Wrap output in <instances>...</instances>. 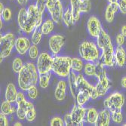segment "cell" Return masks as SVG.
Returning <instances> with one entry per match:
<instances>
[{"label": "cell", "mask_w": 126, "mask_h": 126, "mask_svg": "<svg viewBox=\"0 0 126 126\" xmlns=\"http://www.w3.org/2000/svg\"><path fill=\"white\" fill-rule=\"evenodd\" d=\"M39 76V73L37 70L36 65L32 62H27L18 73L17 83L19 88L21 91H27L30 87L36 85Z\"/></svg>", "instance_id": "cell-1"}, {"label": "cell", "mask_w": 126, "mask_h": 126, "mask_svg": "<svg viewBox=\"0 0 126 126\" xmlns=\"http://www.w3.org/2000/svg\"><path fill=\"white\" fill-rule=\"evenodd\" d=\"M43 11H42L36 4L29 5V7L27 8V24L23 32L29 35V34L32 32L36 28L40 27L43 23Z\"/></svg>", "instance_id": "cell-2"}, {"label": "cell", "mask_w": 126, "mask_h": 126, "mask_svg": "<svg viewBox=\"0 0 126 126\" xmlns=\"http://www.w3.org/2000/svg\"><path fill=\"white\" fill-rule=\"evenodd\" d=\"M71 61L72 58H69V57L55 55L54 57V62L51 71H53L55 75L60 78H68L72 70Z\"/></svg>", "instance_id": "cell-3"}, {"label": "cell", "mask_w": 126, "mask_h": 126, "mask_svg": "<svg viewBox=\"0 0 126 126\" xmlns=\"http://www.w3.org/2000/svg\"><path fill=\"white\" fill-rule=\"evenodd\" d=\"M79 52L80 57L87 62H95L100 56L97 45L93 42L85 41L80 45Z\"/></svg>", "instance_id": "cell-4"}, {"label": "cell", "mask_w": 126, "mask_h": 126, "mask_svg": "<svg viewBox=\"0 0 126 126\" xmlns=\"http://www.w3.org/2000/svg\"><path fill=\"white\" fill-rule=\"evenodd\" d=\"M16 38L12 32H8L5 35L2 36L0 38V52H1V61L2 63L3 58L8 57L11 51H12L14 47L15 46Z\"/></svg>", "instance_id": "cell-5"}, {"label": "cell", "mask_w": 126, "mask_h": 126, "mask_svg": "<svg viewBox=\"0 0 126 126\" xmlns=\"http://www.w3.org/2000/svg\"><path fill=\"white\" fill-rule=\"evenodd\" d=\"M46 9L54 22L56 24H60L63 19L64 12L61 0H46Z\"/></svg>", "instance_id": "cell-6"}, {"label": "cell", "mask_w": 126, "mask_h": 126, "mask_svg": "<svg viewBox=\"0 0 126 126\" xmlns=\"http://www.w3.org/2000/svg\"><path fill=\"white\" fill-rule=\"evenodd\" d=\"M125 104V97L119 92H114L104 100V106L111 112L117 110H122Z\"/></svg>", "instance_id": "cell-7"}, {"label": "cell", "mask_w": 126, "mask_h": 126, "mask_svg": "<svg viewBox=\"0 0 126 126\" xmlns=\"http://www.w3.org/2000/svg\"><path fill=\"white\" fill-rule=\"evenodd\" d=\"M54 58L48 52H42L36 60V68L39 74L50 73L52 70Z\"/></svg>", "instance_id": "cell-8"}, {"label": "cell", "mask_w": 126, "mask_h": 126, "mask_svg": "<svg viewBox=\"0 0 126 126\" xmlns=\"http://www.w3.org/2000/svg\"><path fill=\"white\" fill-rule=\"evenodd\" d=\"M86 112L87 110L81 105L77 104L73 107L70 115L71 116V119L73 121V125L75 126L84 125V122H87L86 119H85L86 116Z\"/></svg>", "instance_id": "cell-9"}, {"label": "cell", "mask_w": 126, "mask_h": 126, "mask_svg": "<svg viewBox=\"0 0 126 126\" xmlns=\"http://www.w3.org/2000/svg\"><path fill=\"white\" fill-rule=\"evenodd\" d=\"M101 55L99 58V61L105 66H113L116 64L115 62V49L112 44L101 50Z\"/></svg>", "instance_id": "cell-10"}, {"label": "cell", "mask_w": 126, "mask_h": 126, "mask_svg": "<svg viewBox=\"0 0 126 126\" xmlns=\"http://www.w3.org/2000/svg\"><path fill=\"white\" fill-rule=\"evenodd\" d=\"M76 84H77V91L79 90H86L90 92L91 97L92 100H95L98 97V94L97 92L95 85H93L92 84H90L88 80H86L85 79L83 75L79 74L77 76Z\"/></svg>", "instance_id": "cell-11"}, {"label": "cell", "mask_w": 126, "mask_h": 126, "mask_svg": "<svg viewBox=\"0 0 126 126\" xmlns=\"http://www.w3.org/2000/svg\"><path fill=\"white\" fill-rule=\"evenodd\" d=\"M97 83L95 85L97 92L98 94V97L104 96L108 90L110 88V79L107 76L106 71L103 73L100 76H99L97 78Z\"/></svg>", "instance_id": "cell-12"}, {"label": "cell", "mask_w": 126, "mask_h": 126, "mask_svg": "<svg viewBox=\"0 0 126 126\" xmlns=\"http://www.w3.org/2000/svg\"><path fill=\"white\" fill-rule=\"evenodd\" d=\"M65 43V38L62 35L55 34L51 36L48 40V46L51 53L55 56L58 54Z\"/></svg>", "instance_id": "cell-13"}, {"label": "cell", "mask_w": 126, "mask_h": 126, "mask_svg": "<svg viewBox=\"0 0 126 126\" xmlns=\"http://www.w3.org/2000/svg\"><path fill=\"white\" fill-rule=\"evenodd\" d=\"M87 28L90 36L94 38H97L98 36L103 29L100 20L95 16H91L89 17L87 23Z\"/></svg>", "instance_id": "cell-14"}, {"label": "cell", "mask_w": 126, "mask_h": 126, "mask_svg": "<svg viewBox=\"0 0 126 126\" xmlns=\"http://www.w3.org/2000/svg\"><path fill=\"white\" fill-rule=\"evenodd\" d=\"M31 46V42L27 37L20 36L16 39L15 42V49L20 55L26 54Z\"/></svg>", "instance_id": "cell-15"}, {"label": "cell", "mask_w": 126, "mask_h": 126, "mask_svg": "<svg viewBox=\"0 0 126 126\" xmlns=\"http://www.w3.org/2000/svg\"><path fill=\"white\" fill-rule=\"evenodd\" d=\"M111 112L108 109H104L98 113V117L94 125L96 126H108L110 122Z\"/></svg>", "instance_id": "cell-16"}, {"label": "cell", "mask_w": 126, "mask_h": 126, "mask_svg": "<svg viewBox=\"0 0 126 126\" xmlns=\"http://www.w3.org/2000/svg\"><path fill=\"white\" fill-rule=\"evenodd\" d=\"M97 45L100 50L104 49V48L112 45L111 38L110 37V36L107 33V32L104 30L102 29L101 32L97 37Z\"/></svg>", "instance_id": "cell-17"}, {"label": "cell", "mask_w": 126, "mask_h": 126, "mask_svg": "<svg viewBox=\"0 0 126 126\" xmlns=\"http://www.w3.org/2000/svg\"><path fill=\"white\" fill-rule=\"evenodd\" d=\"M66 82L65 80H60L54 91V97L57 100L62 101L64 100L66 94Z\"/></svg>", "instance_id": "cell-18"}, {"label": "cell", "mask_w": 126, "mask_h": 126, "mask_svg": "<svg viewBox=\"0 0 126 126\" xmlns=\"http://www.w3.org/2000/svg\"><path fill=\"white\" fill-rule=\"evenodd\" d=\"M115 62L116 64L119 66L122 67L125 65L126 63V51L125 49L122 46H118L115 49Z\"/></svg>", "instance_id": "cell-19"}, {"label": "cell", "mask_w": 126, "mask_h": 126, "mask_svg": "<svg viewBox=\"0 0 126 126\" xmlns=\"http://www.w3.org/2000/svg\"><path fill=\"white\" fill-rule=\"evenodd\" d=\"M77 76L76 75V72L71 70L70 75L68 76V86L70 88V92L72 97L76 99L77 94Z\"/></svg>", "instance_id": "cell-20"}, {"label": "cell", "mask_w": 126, "mask_h": 126, "mask_svg": "<svg viewBox=\"0 0 126 126\" xmlns=\"http://www.w3.org/2000/svg\"><path fill=\"white\" fill-rule=\"evenodd\" d=\"M119 11L118 4H109L105 11V20L108 23H112L115 17V14Z\"/></svg>", "instance_id": "cell-21"}, {"label": "cell", "mask_w": 126, "mask_h": 126, "mask_svg": "<svg viewBox=\"0 0 126 126\" xmlns=\"http://www.w3.org/2000/svg\"><path fill=\"white\" fill-rule=\"evenodd\" d=\"M17 93L18 92L17 91V88L15 85L13 83H9L6 87L5 93V100L9 102H15Z\"/></svg>", "instance_id": "cell-22"}, {"label": "cell", "mask_w": 126, "mask_h": 126, "mask_svg": "<svg viewBox=\"0 0 126 126\" xmlns=\"http://www.w3.org/2000/svg\"><path fill=\"white\" fill-rule=\"evenodd\" d=\"M90 98H91V94L88 91L79 90L77 91L76 97L77 104L81 105V106H84L89 100Z\"/></svg>", "instance_id": "cell-23"}, {"label": "cell", "mask_w": 126, "mask_h": 126, "mask_svg": "<svg viewBox=\"0 0 126 126\" xmlns=\"http://www.w3.org/2000/svg\"><path fill=\"white\" fill-rule=\"evenodd\" d=\"M27 21V8H22L20 9L17 15V23L20 29L24 31Z\"/></svg>", "instance_id": "cell-24"}, {"label": "cell", "mask_w": 126, "mask_h": 126, "mask_svg": "<svg viewBox=\"0 0 126 126\" xmlns=\"http://www.w3.org/2000/svg\"><path fill=\"white\" fill-rule=\"evenodd\" d=\"M13 103L14 102H9L6 100L3 101L1 106V112L6 116L12 115L14 112L17 111V107H15V105L14 106L12 105Z\"/></svg>", "instance_id": "cell-25"}, {"label": "cell", "mask_w": 126, "mask_h": 126, "mask_svg": "<svg viewBox=\"0 0 126 126\" xmlns=\"http://www.w3.org/2000/svg\"><path fill=\"white\" fill-rule=\"evenodd\" d=\"M63 24L67 27H71L74 23V17H73V11L71 8H67L63 12V19H62Z\"/></svg>", "instance_id": "cell-26"}, {"label": "cell", "mask_w": 126, "mask_h": 126, "mask_svg": "<svg viewBox=\"0 0 126 126\" xmlns=\"http://www.w3.org/2000/svg\"><path fill=\"white\" fill-rule=\"evenodd\" d=\"M40 27L43 35L48 36L54 28V22L52 19H47L42 23Z\"/></svg>", "instance_id": "cell-27"}, {"label": "cell", "mask_w": 126, "mask_h": 126, "mask_svg": "<svg viewBox=\"0 0 126 126\" xmlns=\"http://www.w3.org/2000/svg\"><path fill=\"white\" fill-rule=\"evenodd\" d=\"M97 64L95 62H87L84 66V73L88 77L96 76Z\"/></svg>", "instance_id": "cell-28"}, {"label": "cell", "mask_w": 126, "mask_h": 126, "mask_svg": "<svg viewBox=\"0 0 126 126\" xmlns=\"http://www.w3.org/2000/svg\"><path fill=\"white\" fill-rule=\"evenodd\" d=\"M98 112L95 108L91 107L87 110L86 112V121L88 123L91 125H95L97 117H98Z\"/></svg>", "instance_id": "cell-29"}, {"label": "cell", "mask_w": 126, "mask_h": 126, "mask_svg": "<svg viewBox=\"0 0 126 126\" xmlns=\"http://www.w3.org/2000/svg\"><path fill=\"white\" fill-rule=\"evenodd\" d=\"M36 117V112L35 110L33 104L30 101L27 100V114H26V120L29 122H32L35 120Z\"/></svg>", "instance_id": "cell-30"}, {"label": "cell", "mask_w": 126, "mask_h": 126, "mask_svg": "<svg viewBox=\"0 0 126 126\" xmlns=\"http://www.w3.org/2000/svg\"><path fill=\"white\" fill-rule=\"evenodd\" d=\"M27 100H25L22 103L17 104V111L16 114L17 116L20 120H24L26 119V114H27Z\"/></svg>", "instance_id": "cell-31"}, {"label": "cell", "mask_w": 126, "mask_h": 126, "mask_svg": "<svg viewBox=\"0 0 126 126\" xmlns=\"http://www.w3.org/2000/svg\"><path fill=\"white\" fill-rule=\"evenodd\" d=\"M70 5H71V9L73 11V15L74 17L75 22H77L80 19V15L81 12L79 11V2L81 0H70Z\"/></svg>", "instance_id": "cell-32"}, {"label": "cell", "mask_w": 126, "mask_h": 126, "mask_svg": "<svg viewBox=\"0 0 126 126\" xmlns=\"http://www.w3.org/2000/svg\"><path fill=\"white\" fill-rule=\"evenodd\" d=\"M71 69L76 73H81L84 69V63L82 59L80 58H72L71 61Z\"/></svg>", "instance_id": "cell-33"}, {"label": "cell", "mask_w": 126, "mask_h": 126, "mask_svg": "<svg viewBox=\"0 0 126 126\" xmlns=\"http://www.w3.org/2000/svg\"><path fill=\"white\" fill-rule=\"evenodd\" d=\"M50 80H51V73L39 74V85L42 88H47L49 85Z\"/></svg>", "instance_id": "cell-34"}, {"label": "cell", "mask_w": 126, "mask_h": 126, "mask_svg": "<svg viewBox=\"0 0 126 126\" xmlns=\"http://www.w3.org/2000/svg\"><path fill=\"white\" fill-rule=\"evenodd\" d=\"M42 32L41 27H37L33 30L31 36V42L33 45H38L40 43L42 37Z\"/></svg>", "instance_id": "cell-35"}, {"label": "cell", "mask_w": 126, "mask_h": 126, "mask_svg": "<svg viewBox=\"0 0 126 126\" xmlns=\"http://www.w3.org/2000/svg\"><path fill=\"white\" fill-rule=\"evenodd\" d=\"M79 11L81 13H87L89 12L91 8V3L90 0H81L79 2Z\"/></svg>", "instance_id": "cell-36"}, {"label": "cell", "mask_w": 126, "mask_h": 126, "mask_svg": "<svg viewBox=\"0 0 126 126\" xmlns=\"http://www.w3.org/2000/svg\"><path fill=\"white\" fill-rule=\"evenodd\" d=\"M28 55H29V58L32 60V61H35L37 60L38 57L39 56V48L37 47V45H32L29 51H28Z\"/></svg>", "instance_id": "cell-37"}, {"label": "cell", "mask_w": 126, "mask_h": 126, "mask_svg": "<svg viewBox=\"0 0 126 126\" xmlns=\"http://www.w3.org/2000/svg\"><path fill=\"white\" fill-rule=\"evenodd\" d=\"M24 63L23 62L22 59L19 57H17L15 58L13 61V63H12V69H13V71L16 73H18L21 70L23 66H24Z\"/></svg>", "instance_id": "cell-38"}, {"label": "cell", "mask_w": 126, "mask_h": 126, "mask_svg": "<svg viewBox=\"0 0 126 126\" xmlns=\"http://www.w3.org/2000/svg\"><path fill=\"white\" fill-rule=\"evenodd\" d=\"M111 119L115 123H117V124L122 123L123 120L122 110H117V111L111 112Z\"/></svg>", "instance_id": "cell-39"}, {"label": "cell", "mask_w": 126, "mask_h": 126, "mask_svg": "<svg viewBox=\"0 0 126 126\" xmlns=\"http://www.w3.org/2000/svg\"><path fill=\"white\" fill-rule=\"evenodd\" d=\"M38 89L36 88V85H33L32 87H30L27 91V97L30 99V100H35L38 97Z\"/></svg>", "instance_id": "cell-40"}, {"label": "cell", "mask_w": 126, "mask_h": 126, "mask_svg": "<svg viewBox=\"0 0 126 126\" xmlns=\"http://www.w3.org/2000/svg\"><path fill=\"white\" fill-rule=\"evenodd\" d=\"M11 16H12V13L9 8H5L2 13L1 14V18L5 22H8L11 19Z\"/></svg>", "instance_id": "cell-41"}, {"label": "cell", "mask_w": 126, "mask_h": 126, "mask_svg": "<svg viewBox=\"0 0 126 126\" xmlns=\"http://www.w3.org/2000/svg\"><path fill=\"white\" fill-rule=\"evenodd\" d=\"M50 125L51 126H63L65 125V123H64L63 119H62L61 117L56 116L51 119Z\"/></svg>", "instance_id": "cell-42"}, {"label": "cell", "mask_w": 126, "mask_h": 126, "mask_svg": "<svg viewBox=\"0 0 126 126\" xmlns=\"http://www.w3.org/2000/svg\"><path fill=\"white\" fill-rule=\"evenodd\" d=\"M117 4L121 13L126 15V0H117Z\"/></svg>", "instance_id": "cell-43"}, {"label": "cell", "mask_w": 126, "mask_h": 126, "mask_svg": "<svg viewBox=\"0 0 126 126\" xmlns=\"http://www.w3.org/2000/svg\"><path fill=\"white\" fill-rule=\"evenodd\" d=\"M36 5L42 11L44 12L45 9L46 8V0H36Z\"/></svg>", "instance_id": "cell-44"}, {"label": "cell", "mask_w": 126, "mask_h": 126, "mask_svg": "<svg viewBox=\"0 0 126 126\" xmlns=\"http://www.w3.org/2000/svg\"><path fill=\"white\" fill-rule=\"evenodd\" d=\"M25 100H27L25 94L23 92H21V91H19V92L17 93V97H16V100H15L16 104H20V103H22V102H24Z\"/></svg>", "instance_id": "cell-45"}, {"label": "cell", "mask_w": 126, "mask_h": 126, "mask_svg": "<svg viewBox=\"0 0 126 126\" xmlns=\"http://www.w3.org/2000/svg\"><path fill=\"white\" fill-rule=\"evenodd\" d=\"M0 125L2 126H8V119L6 117V115L2 113L0 114Z\"/></svg>", "instance_id": "cell-46"}, {"label": "cell", "mask_w": 126, "mask_h": 126, "mask_svg": "<svg viewBox=\"0 0 126 126\" xmlns=\"http://www.w3.org/2000/svg\"><path fill=\"white\" fill-rule=\"evenodd\" d=\"M116 44L119 45V46H122L125 43V36L122 35V33L118 34V35L116 36Z\"/></svg>", "instance_id": "cell-47"}, {"label": "cell", "mask_w": 126, "mask_h": 126, "mask_svg": "<svg viewBox=\"0 0 126 126\" xmlns=\"http://www.w3.org/2000/svg\"><path fill=\"white\" fill-rule=\"evenodd\" d=\"M63 121L65 123V125L66 126H73V121L71 119V116L70 114H66L63 117Z\"/></svg>", "instance_id": "cell-48"}, {"label": "cell", "mask_w": 126, "mask_h": 126, "mask_svg": "<svg viewBox=\"0 0 126 126\" xmlns=\"http://www.w3.org/2000/svg\"><path fill=\"white\" fill-rule=\"evenodd\" d=\"M121 85L124 88H126V76H124L121 80Z\"/></svg>", "instance_id": "cell-49"}, {"label": "cell", "mask_w": 126, "mask_h": 126, "mask_svg": "<svg viewBox=\"0 0 126 126\" xmlns=\"http://www.w3.org/2000/svg\"><path fill=\"white\" fill-rule=\"evenodd\" d=\"M121 33L122 35L126 37V25H123L121 28Z\"/></svg>", "instance_id": "cell-50"}, {"label": "cell", "mask_w": 126, "mask_h": 126, "mask_svg": "<svg viewBox=\"0 0 126 126\" xmlns=\"http://www.w3.org/2000/svg\"><path fill=\"white\" fill-rule=\"evenodd\" d=\"M17 3L20 5H25L27 2L28 0H17Z\"/></svg>", "instance_id": "cell-51"}, {"label": "cell", "mask_w": 126, "mask_h": 126, "mask_svg": "<svg viewBox=\"0 0 126 126\" xmlns=\"http://www.w3.org/2000/svg\"><path fill=\"white\" fill-rule=\"evenodd\" d=\"M4 6H3V4L1 2L0 3V15H1L2 13V11H3V10H4Z\"/></svg>", "instance_id": "cell-52"}, {"label": "cell", "mask_w": 126, "mask_h": 126, "mask_svg": "<svg viewBox=\"0 0 126 126\" xmlns=\"http://www.w3.org/2000/svg\"><path fill=\"white\" fill-rule=\"evenodd\" d=\"M109 4H116L117 3V0H107Z\"/></svg>", "instance_id": "cell-53"}, {"label": "cell", "mask_w": 126, "mask_h": 126, "mask_svg": "<svg viewBox=\"0 0 126 126\" xmlns=\"http://www.w3.org/2000/svg\"><path fill=\"white\" fill-rule=\"evenodd\" d=\"M14 125H15V126H21V125H22V123H21V122H15V123L14 124Z\"/></svg>", "instance_id": "cell-54"}, {"label": "cell", "mask_w": 126, "mask_h": 126, "mask_svg": "<svg viewBox=\"0 0 126 126\" xmlns=\"http://www.w3.org/2000/svg\"><path fill=\"white\" fill-rule=\"evenodd\" d=\"M123 125H124V126H126V123H125V124H124Z\"/></svg>", "instance_id": "cell-55"}]
</instances>
